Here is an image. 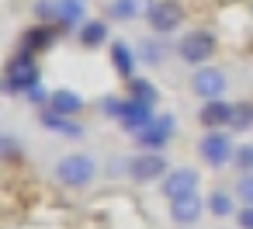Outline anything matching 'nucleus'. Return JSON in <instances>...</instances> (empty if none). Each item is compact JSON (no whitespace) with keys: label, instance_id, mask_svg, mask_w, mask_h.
Masks as SVG:
<instances>
[{"label":"nucleus","instance_id":"f257e3e1","mask_svg":"<svg viewBox=\"0 0 253 229\" xmlns=\"http://www.w3.org/2000/svg\"><path fill=\"white\" fill-rule=\"evenodd\" d=\"M35 84H42V73H39L35 56L18 52V56L7 63V70H4V91H7V94H28Z\"/></svg>","mask_w":253,"mask_h":229},{"label":"nucleus","instance_id":"f03ea898","mask_svg":"<svg viewBox=\"0 0 253 229\" xmlns=\"http://www.w3.org/2000/svg\"><path fill=\"white\" fill-rule=\"evenodd\" d=\"M94 177H97V163L87 153H70L56 163V181L66 187H87Z\"/></svg>","mask_w":253,"mask_h":229},{"label":"nucleus","instance_id":"7ed1b4c3","mask_svg":"<svg viewBox=\"0 0 253 229\" xmlns=\"http://www.w3.org/2000/svg\"><path fill=\"white\" fill-rule=\"evenodd\" d=\"M198 149H201V156H205L208 167H225V163L236 156L232 136H229L225 129H208V136H201Z\"/></svg>","mask_w":253,"mask_h":229},{"label":"nucleus","instance_id":"20e7f679","mask_svg":"<svg viewBox=\"0 0 253 229\" xmlns=\"http://www.w3.org/2000/svg\"><path fill=\"white\" fill-rule=\"evenodd\" d=\"M173 132H177V122H173V115H156L146 129H139L132 139L142 146V149H153V153H160L170 139H173Z\"/></svg>","mask_w":253,"mask_h":229},{"label":"nucleus","instance_id":"39448f33","mask_svg":"<svg viewBox=\"0 0 253 229\" xmlns=\"http://www.w3.org/2000/svg\"><path fill=\"white\" fill-rule=\"evenodd\" d=\"M167 174H170V170H167V156H163V153L146 149V153H139V156H132V160H128V177H132V181H139V184L163 181Z\"/></svg>","mask_w":253,"mask_h":229},{"label":"nucleus","instance_id":"423d86ee","mask_svg":"<svg viewBox=\"0 0 253 229\" xmlns=\"http://www.w3.org/2000/svg\"><path fill=\"white\" fill-rule=\"evenodd\" d=\"M177 52H180V59L184 63H191V66H198V63H208L211 56H215V39L208 35V32H187L184 39H180V46H177Z\"/></svg>","mask_w":253,"mask_h":229},{"label":"nucleus","instance_id":"0eeeda50","mask_svg":"<svg viewBox=\"0 0 253 229\" xmlns=\"http://www.w3.org/2000/svg\"><path fill=\"white\" fill-rule=\"evenodd\" d=\"M146 21H149V28H153L156 35H170V32H177L180 21H184V7L177 4V0H156L153 11L146 14Z\"/></svg>","mask_w":253,"mask_h":229},{"label":"nucleus","instance_id":"6e6552de","mask_svg":"<svg viewBox=\"0 0 253 229\" xmlns=\"http://www.w3.org/2000/svg\"><path fill=\"white\" fill-rule=\"evenodd\" d=\"M198 184H201L198 170H191V167H173V170L163 177L160 191H163V198H167V201H177V198H184V194H194V191H198Z\"/></svg>","mask_w":253,"mask_h":229},{"label":"nucleus","instance_id":"1a4fd4ad","mask_svg":"<svg viewBox=\"0 0 253 229\" xmlns=\"http://www.w3.org/2000/svg\"><path fill=\"white\" fill-rule=\"evenodd\" d=\"M191 87H194V94H198V97L215 101V97H222V91H225V73H222V70H215V66H201V70H194Z\"/></svg>","mask_w":253,"mask_h":229},{"label":"nucleus","instance_id":"9d476101","mask_svg":"<svg viewBox=\"0 0 253 229\" xmlns=\"http://www.w3.org/2000/svg\"><path fill=\"white\" fill-rule=\"evenodd\" d=\"M153 118H156V115H153V104H149V101L125 97V111H122V118H118V122H122V129H125V132H132V136H135V132H139V129H146Z\"/></svg>","mask_w":253,"mask_h":229},{"label":"nucleus","instance_id":"9b49d317","mask_svg":"<svg viewBox=\"0 0 253 229\" xmlns=\"http://www.w3.org/2000/svg\"><path fill=\"white\" fill-rule=\"evenodd\" d=\"M201 212H205V201H201L198 191H194V194H184V198H177V201H170V219H173L177 226H194V222L201 219Z\"/></svg>","mask_w":253,"mask_h":229},{"label":"nucleus","instance_id":"f8f14e48","mask_svg":"<svg viewBox=\"0 0 253 229\" xmlns=\"http://www.w3.org/2000/svg\"><path fill=\"white\" fill-rule=\"evenodd\" d=\"M232 108L236 104H229V101H222V97H215V101H208L205 108H201V125L205 129H229L232 125Z\"/></svg>","mask_w":253,"mask_h":229},{"label":"nucleus","instance_id":"ddd939ff","mask_svg":"<svg viewBox=\"0 0 253 229\" xmlns=\"http://www.w3.org/2000/svg\"><path fill=\"white\" fill-rule=\"evenodd\" d=\"M42 125L49 129V132H59V136H66V139H80L84 136V125L77 122V118H70V115H59V111H52V108H42Z\"/></svg>","mask_w":253,"mask_h":229},{"label":"nucleus","instance_id":"4468645a","mask_svg":"<svg viewBox=\"0 0 253 229\" xmlns=\"http://www.w3.org/2000/svg\"><path fill=\"white\" fill-rule=\"evenodd\" d=\"M153 4H156V0H111V4H108V18H115V21H132V18H139V14H149Z\"/></svg>","mask_w":253,"mask_h":229},{"label":"nucleus","instance_id":"2eb2a0df","mask_svg":"<svg viewBox=\"0 0 253 229\" xmlns=\"http://www.w3.org/2000/svg\"><path fill=\"white\" fill-rule=\"evenodd\" d=\"M84 14H87V0H56V25L59 28L84 25Z\"/></svg>","mask_w":253,"mask_h":229},{"label":"nucleus","instance_id":"dca6fc26","mask_svg":"<svg viewBox=\"0 0 253 229\" xmlns=\"http://www.w3.org/2000/svg\"><path fill=\"white\" fill-rule=\"evenodd\" d=\"M49 108H52V111H59V115L77 118V115H80V108H84V97H80L77 91H52Z\"/></svg>","mask_w":253,"mask_h":229},{"label":"nucleus","instance_id":"f3484780","mask_svg":"<svg viewBox=\"0 0 253 229\" xmlns=\"http://www.w3.org/2000/svg\"><path fill=\"white\" fill-rule=\"evenodd\" d=\"M52 28L49 25H35V28H28L25 32V39H21V52H28V56H35L39 49H45L49 42H52Z\"/></svg>","mask_w":253,"mask_h":229},{"label":"nucleus","instance_id":"a211bd4d","mask_svg":"<svg viewBox=\"0 0 253 229\" xmlns=\"http://www.w3.org/2000/svg\"><path fill=\"white\" fill-rule=\"evenodd\" d=\"M77 39H80V46L97 49V46H104V42H108V25H104V21H84V25H80V32H77Z\"/></svg>","mask_w":253,"mask_h":229},{"label":"nucleus","instance_id":"6ab92c4d","mask_svg":"<svg viewBox=\"0 0 253 229\" xmlns=\"http://www.w3.org/2000/svg\"><path fill=\"white\" fill-rule=\"evenodd\" d=\"M135 59H139V56H135V52H132L125 42H111V63H115V70H118L125 80L132 77V66H135Z\"/></svg>","mask_w":253,"mask_h":229},{"label":"nucleus","instance_id":"aec40b11","mask_svg":"<svg viewBox=\"0 0 253 229\" xmlns=\"http://www.w3.org/2000/svg\"><path fill=\"white\" fill-rule=\"evenodd\" d=\"M125 84H128V97H135V101H149V104L160 101V94H156V87H153L149 80H142V77H128Z\"/></svg>","mask_w":253,"mask_h":229},{"label":"nucleus","instance_id":"412c9836","mask_svg":"<svg viewBox=\"0 0 253 229\" xmlns=\"http://www.w3.org/2000/svg\"><path fill=\"white\" fill-rule=\"evenodd\" d=\"M232 208H236V201H232V194H225V191H215V194L208 198V212H211L215 219H229Z\"/></svg>","mask_w":253,"mask_h":229},{"label":"nucleus","instance_id":"4be33fe9","mask_svg":"<svg viewBox=\"0 0 253 229\" xmlns=\"http://www.w3.org/2000/svg\"><path fill=\"white\" fill-rule=\"evenodd\" d=\"M232 132H246V129H253V104H236L232 108V125H229Z\"/></svg>","mask_w":253,"mask_h":229},{"label":"nucleus","instance_id":"5701e85b","mask_svg":"<svg viewBox=\"0 0 253 229\" xmlns=\"http://www.w3.org/2000/svg\"><path fill=\"white\" fill-rule=\"evenodd\" d=\"M135 56H139L142 63H149V66H156V63L163 59V46H160V42H142Z\"/></svg>","mask_w":253,"mask_h":229},{"label":"nucleus","instance_id":"b1692460","mask_svg":"<svg viewBox=\"0 0 253 229\" xmlns=\"http://www.w3.org/2000/svg\"><path fill=\"white\" fill-rule=\"evenodd\" d=\"M236 167L243 170V174H253V146H236Z\"/></svg>","mask_w":253,"mask_h":229},{"label":"nucleus","instance_id":"393cba45","mask_svg":"<svg viewBox=\"0 0 253 229\" xmlns=\"http://www.w3.org/2000/svg\"><path fill=\"white\" fill-rule=\"evenodd\" d=\"M236 194H239V201H243V205H253V174H243V177H239Z\"/></svg>","mask_w":253,"mask_h":229},{"label":"nucleus","instance_id":"a878e982","mask_svg":"<svg viewBox=\"0 0 253 229\" xmlns=\"http://www.w3.org/2000/svg\"><path fill=\"white\" fill-rule=\"evenodd\" d=\"M101 111H104L108 118H122V111H125V97H104V101H101Z\"/></svg>","mask_w":253,"mask_h":229},{"label":"nucleus","instance_id":"bb28decb","mask_svg":"<svg viewBox=\"0 0 253 229\" xmlns=\"http://www.w3.org/2000/svg\"><path fill=\"white\" fill-rule=\"evenodd\" d=\"M25 97H28L32 104H49V101H52V94H45V91H42V84H35V87H32Z\"/></svg>","mask_w":253,"mask_h":229},{"label":"nucleus","instance_id":"cd10ccee","mask_svg":"<svg viewBox=\"0 0 253 229\" xmlns=\"http://www.w3.org/2000/svg\"><path fill=\"white\" fill-rule=\"evenodd\" d=\"M236 219H239V229H253V205H243Z\"/></svg>","mask_w":253,"mask_h":229}]
</instances>
